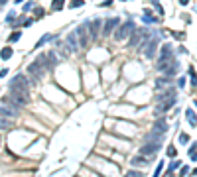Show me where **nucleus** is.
Masks as SVG:
<instances>
[{
  "instance_id": "obj_19",
  "label": "nucleus",
  "mask_w": 197,
  "mask_h": 177,
  "mask_svg": "<svg viewBox=\"0 0 197 177\" xmlns=\"http://www.w3.org/2000/svg\"><path fill=\"white\" fill-rule=\"evenodd\" d=\"M63 2L65 0H53V10H61L63 8Z\"/></svg>"
},
{
  "instance_id": "obj_10",
  "label": "nucleus",
  "mask_w": 197,
  "mask_h": 177,
  "mask_svg": "<svg viewBox=\"0 0 197 177\" xmlns=\"http://www.w3.org/2000/svg\"><path fill=\"white\" fill-rule=\"evenodd\" d=\"M172 61H174L172 47H169V45H164V47H162V57H160V61H158V67H160V69H164V67L169 65Z\"/></svg>"
},
{
  "instance_id": "obj_4",
  "label": "nucleus",
  "mask_w": 197,
  "mask_h": 177,
  "mask_svg": "<svg viewBox=\"0 0 197 177\" xmlns=\"http://www.w3.org/2000/svg\"><path fill=\"white\" fill-rule=\"evenodd\" d=\"M75 33H77V39H79V47H87L91 43V39H93L91 30H89V24H81L79 28L75 30Z\"/></svg>"
},
{
  "instance_id": "obj_7",
  "label": "nucleus",
  "mask_w": 197,
  "mask_h": 177,
  "mask_svg": "<svg viewBox=\"0 0 197 177\" xmlns=\"http://www.w3.org/2000/svg\"><path fill=\"white\" fill-rule=\"evenodd\" d=\"M134 30H136V28H134V24H132V22H124L120 28L114 32V39H116V42H120V39H126V37L132 36V32H134Z\"/></svg>"
},
{
  "instance_id": "obj_3",
  "label": "nucleus",
  "mask_w": 197,
  "mask_h": 177,
  "mask_svg": "<svg viewBox=\"0 0 197 177\" xmlns=\"http://www.w3.org/2000/svg\"><path fill=\"white\" fill-rule=\"evenodd\" d=\"M43 73H46V67H43L38 59L28 67V79L32 81V83H40V79L43 77Z\"/></svg>"
},
{
  "instance_id": "obj_12",
  "label": "nucleus",
  "mask_w": 197,
  "mask_h": 177,
  "mask_svg": "<svg viewBox=\"0 0 197 177\" xmlns=\"http://www.w3.org/2000/svg\"><path fill=\"white\" fill-rule=\"evenodd\" d=\"M156 45H158V37H152V42L144 47V57L152 59V57L156 55Z\"/></svg>"
},
{
  "instance_id": "obj_21",
  "label": "nucleus",
  "mask_w": 197,
  "mask_h": 177,
  "mask_svg": "<svg viewBox=\"0 0 197 177\" xmlns=\"http://www.w3.org/2000/svg\"><path fill=\"white\" fill-rule=\"evenodd\" d=\"M187 118H189V124H191V126L197 124V122H195V116H193V110H187Z\"/></svg>"
},
{
  "instance_id": "obj_5",
  "label": "nucleus",
  "mask_w": 197,
  "mask_h": 177,
  "mask_svg": "<svg viewBox=\"0 0 197 177\" xmlns=\"http://www.w3.org/2000/svg\"><path fill=\"white\" fill-rule=\"evenodd\" d=\"M8 98L18 106H26L30 103V94L24 93V91H14V89H8Z\"/></svg>"
},
{
  "instance_id": "obj_1",
  "label": "nucleus",
  "mask_w": 197,
  "mask_h": 177,
  "mask_svg": "<svg viewBox=\"0 0 197 177\" xmlns=\"http://www.w3.org/2000/svg\"><path fill=\"white\" fill-rule=\"evenodd\" d=\"M0 114H2V116H10V118H18L20 116V106L14 104L8 97H6L4 100L0 103Z\"/></svg>"
},
{
  "instance_id": "obj_15",
  "label": "nucleus",
  "mask_w": 197,
  "mask_h": 177,
  "mask_svg": "<svg viewBox=\"0 0 197 177\" xmlns=\"http://www.w3.org/2000/svg\"><path fill=\"white\" fill-rule=\"evenodd\" d=\"M162 71H166V75H168V77H172V75H175V73H178V61L174 59L172 63H169V65H166V67H164Z\"/></svg>"
},
{
  "instance_id": "obj_11",
  "label": "nucleus",
  "mask_w": 197,
  "mask_h": 177,
  "mask_svg": "<svg viewBox=\"0 0 197 177\" xmlns=\"http://www.w3.org/2000/svg\"><path fill=\"white\" fill-rule=\"evenodd\" d=\"M65 45H67V49H69L71 53H75L77 49H79V39H77V33L75 32L69 33V36L65 37Z\"/></svg>"
},
{
  "instance_id": "obj_14",
  "label": "nucleus",
  "mask_w": 197,
  "mask_h": 177,
  "mask_svg": "<svg viewBox=\"0 0 197 177\" xmlns=\"http://www.w3.org/2000/svg\"><path fill=\"white\" fill-rule=\"evenodd\" d=\"M101 26H103V22H101V20H93V22L89 24V30H91L93 39H95V37H99V33H101Z\"/></svg>"
},
{
  "instance_id": "obj_20",
  "label": "nucleus",
  "mask_w": 197,
  "mask_h": 177,
  "mask_svg": "<svg viewBox=\"0 0 197 177\" xmlns=\"http://www.w3.org/2000/svg\"><path fill=\"white\" fill-rule=\"evenodd\" d=\"M8 39H10L12 43H14V42H18V39H20V32H12V33H10V37H8Z\"/></svg>"
},
{
  "instance_id": "obj_23",
  "label": "nucleus",
  "mask_w": 197,
  "mask_h": 177,
  "mask_svg": "<svg viewBox=\"0 0 197 177\" xmlns=\"http://www.w3.org/2000/svg\"><path fill=\"white\" fill-rule=\"evenodd\" d=\"M179 142H181V144H187V142H189L187 134H179Z\"/></svg>"
},
{
  "instance_id": "obj_25",
  "label": "nucleus",
  "mask_w": 197,
  "mask_h": 177,
  "mask_svg": "<svg viewBox=\"0 0 197 177\" xmlns=\"http://www.w3.org/2000/svg\"><path fill=\"white\" fill-rule=\"evenodd\" d=\"M168 155H169V158H174V155H175V148H169L168 149Z\"/></svg>"
},
{
  "instance_id": "obj_13",
  "label": "nucleus",
  "mask_w": 197,
  "mask_h": 177,
  "mask_svg": "<svg viewBox=\"0 0 197 177\" xmlns=\"http://www.w3.org/2000/svg\"><path fill=\"white\" fill-rule=\"evenodd\" d=\"M118 24H120V20H118V18L107 20V22H104V28H103V33H104V36H108V33L113 32L114 28H118Z\"/></svg>"
},
{
  "instance_id": "obj_27",
  "label": "nucleus",
  "mask_w": 197,
  "mask_h": 177,
  "mask_svg": "<svg viewBox=\"0 0 197 177\" xmlns=\"http://www.w3.org/2000/svg\"><path fill=\"white\" fill-rule=\"evenodd\" d=\"M181 4H187V0H181Z\"/></svg>"
},
{
  "instance_id": "obj_18",
  "label": "nucleus",
  "mask_w": 197,
  "mask_h": 177,
  "mask_svg": "<svg viewBox=\"0 0 197 177\" xmlns=\"http://www.w3.org/2000/svg\"><path fill=\"white\" fill-rule=\"evenodd\" d=\"M0 55H2V59H8V57L12 55V49H10V47H4V49H2V53H0Z\"/></svg>"
},
{
  "instance_id": "obj_22",
  "label": "nucleus",
  "mask_w": 197,
  "mask_h": 177,
  "mask_svg": "<svg viewBox=\"0 0 197 177\" xmlns=\"http://www.w3.org/2000/svg\"><path fill=\"white\" fill-rule=\"evenodd\" d=\"M124 177H142V173L140 171H128Z\"/></svg>"
},
{
  "instance_id": "obj_2",
  "label": "nucleus",
  "mask_w": 197,
  "mask_h": 177,
  "mask_svg": "<svg viewBox=\"0 0 197 177\" xmlns=\"http://www.w3.org/2000/svg\"><path fill=\"white\" fill-rule=\"evenodd\" d=\"M168 132V124L166 120H156L154 126H152V132L148 136V142H162V136Z\"/></svg>"
},
{
  "instance_id": "obj_26",
  "label": "nucleus",
  "mask_w": 197,
  "mask_h": 177,
  "mask_svg": "<svg viewBox=\"0 0 197 177\" xmlns=\"http://www.w3.org/2000/svg\"><path fill=\"white\" fill-rule=\"evenodd\" d=\"M178 165H179V161H174V163H169V169H178Z\"/></svg>"
},
{
  "instance_id": "obj_28",
  "label": "nucleus",
  "mask_w": 197,
  "mask_h": 177,
  "mask_svg": "<svg viewBox=\"0 0 197 177\" xmlns=\"http://www.w3.org/2000/svg\"><path fill=\"white\" fill-rule=\"evenodd\" d=\"M166 177H174V175H172V173H168V175H166Z\"/></svg>"
},
{
  "instance_id": "obj_29",
  "label": "nucleus",
  "mask_w": 197,
  "mask_h": 177,
  "mask_svg": "<svg viewBox=\"0 0 197 177\" xmlns=\"http://www.w3.org/2000/svg\"><path fill=\"white\" fill-rule=\"evenodd\" d=\"M0 4H2V2H0Z\"/></svg>"
},
{
  "instance_id": "obj_8",
  "label": "nucleus",
  "mask_w": 197,
  "mask_h": 177,
  "mask_svg": "<svg viewBox=\"0 0 197 177\" xmlns=\"http://www.w3.org/2000/svg\"><path fill=\"white\" fill-rule=\"evenodd\" d=\"M160 148H162V142H146V144L140 148V154L146 155V158H154V155L160 152Z\"/></svg>"
},
{
  "instance_id": "obj_24",
  "label": "nucleus",
  "mask_w": 197,
  "mask_h": 177,
  "mask_svg": "<svg viewBox=\"0 0 197 177\" xmlns=\"http://www.w3.org/2000/svg\"><path fill=\"white\" fill-rule=\"evenodd\" d=\"M81 4H83V0H73V2H71V8H79Z\"/></svg>"
},
{
  "instance_id": "obj_6",
  "label": "nucleus",
  "mask_w": 197,
  "mask_h": 177,
  "mask_svg": "<svg viewBox=\"0 0 197 177\" xmlns=\"http://www.w3.org/2000/svg\"><path fill=\"white\" fill-rule=\"evenodd\" d=\"M10 89H14V91H24V93H28L30 89V79L26 75H16L14 79L10 81Z\"/></svg>"
},
{
  "instance_id": "obj_9",
  "label": "nucleus",
  "mask_w": 197,
  "mask_h": 177,
  "mask_svg": "<svg viewBox=\"0 0 197 177\" xmlns=\"http://www.w3.org/2000/svg\"><path fill=\"white\" fill-rule=\"evenodd\" d=\"M130 37H132V39H130V45H132V47H140V43L148 39V30H146V28L134 30Z\"/></svg>"
},
{
  "instance_id": "obj_17",
  "label": "nucleus",
  "mask_w": 197,
  "mask_h": 177,
  "mask_svg": "<svg viewBox=\"0 0 197 177\" xmlns=\"http://www.w3.org/2000/svg\"><path fill=\"white\" fill-rule=\"evenodd\" d=\"M132 165H148V158L146 155H136V158L132 159Z\"/></svg>"
},
{
  "instance_id": "obj_16",
  "label": "nucleus",
  "mask_w": 197,
  "mask_h": 177,
  "mask_svg": "<svg viewBox=\"0 0 197 177\" xmlns=\"http://www.w3.org/2000/svg\"><path fill=\"white\" fill-rule=\"evenodd\" d=\"M12 120H8V116H2V114H0V130H10V128H12Z\"/></svg>"
}]
</instances>
